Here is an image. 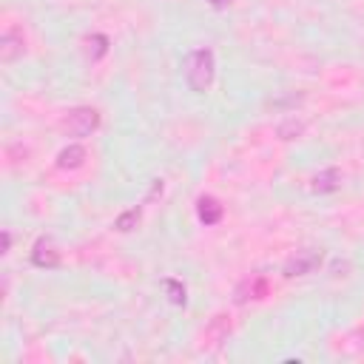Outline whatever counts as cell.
<instances>
[{"mask_svg": "<svg viewBox=\"0 0 364 364\" xmlns=\"http://www.w3.org/2000/svg\"><path fill=\"white\" fill-rule=\"evenodd\" d=\"M264 290H267V284H264V279H262V276L245 279V282L239 284V290H236V301H239V304H245L247 299H262V296H264Z\"/></svg>", "mask_w": 364, "mask_h": 364, "instance_id": "ba28073f", "label": "cell"}, {"mask_svg": "<svg viewBox=\"0 0 364 364\" xmlns=\"http://www.w3.org/2000/svg\"><path fill=\"white\" fill-rule=\"evenodd\" d=\"M100 125V114L94 108H71L65 117H63V131H68L71 136H88L94 128Z\"/></svg>", "mask_w": 364, "mask_h": 364, "instance_id": "7a4b0ae2", "label": "cell"}, {"mask_svg": "<svg viewBox=\"0 0 364 364\" xmlns=\"http://www.w3.org/2000/svg\"><path fill=\"white\" fill-rule=\"evenodd\" d=\"M136 222H139V210L134 208V210H128V213H122V216H117V222H114V228H117V230H122V233H128L131 228H136Z\"/></svg>", "mask_w": 364, "mask_h": 364, "instance_id": "8fae6325", "label": "cell"}, {"mask_svg": "<svg viewBox=\"0 0 364 364\" xmlns=\"http://www.w3.org/2000/svg\"><path fill=\"white\" fill-rule=\"evenodd\" d=\"M318 264H321V250L304 247V250H296V253L284 262V276H287V279H293V276H307V273H313Z\"/></svg>", "mask_w": 364, "mask_h": 364, "instance_id": "3957f363", "label": "cell"}, {"mask_svg": "<svg viewBox=\"0 0 364 364\" xmlns=\"http://www.w3.org/2000/svg\"><path fill=\"white\" fill-rule=\"evenodd\" d=\"M162 287L168 290V299H171L173 304H185V287H182L179 282H173V279H165V282H162Z\"/></svg>", "mask_w": 364, "mask_h": 364, "instance_id": "7c38bea8", "label": "cell"}, {"mask_svg": "<svg viewBox=\"0 0 364 364\" xmlns=\"http://www.w3.org/2000/svg\"><path fill=\"white\" fill-rule=\"evenodd\" d=\"M208 3H210V6H216V9H225L230 0H208Z\"/></svg>", "mask_w": 364, "mask_h": 364, "instance_id": "9a60e30c", "label": "cell"}, {"mask_svg": "<svg viewBox=\"0 0 364 364\" xmlns=\"http://www.w3.org/2000/svg\"><path fill=\"white\" fill-rule=\"evenodd\" d=\"M301 131H304V122L290 119V122H284V125L279 128V136H282V139H293V136H299Z\"/></svg>", "mask_w": 364, "mask_h": 364, "instance_id": "4fadbf2b", "label": "cell"}, {"mask_svg": "<svg viewBox=\"0 0 364 364\" xmlns=\"http://www.w3.org/2000/svg\"><path fill=\"white\" fill-rule=\"evenodd\" d=\"M341 185V173L336 171V168H327V171H321V173H316L313 176V193H330V191H336Z\"/></svg>", "mask_w": 364, "mask_h": 364, "instance_id": "9c48e42d", "label": "cell"}, {"mask_svg": "<svg viewBox=\"0 0 364 364\" xmlns=\"http://www.w3.org/2000/svg\"><path fill=\"white\" fill-rule=\"evenodd\" d=\"M85 162V148L82 145H68V148H63L60 154H57V168L60 171H74V168H80Z\"/></svg>", "mask_w": 364, "mask_h": 364, "instance_id": "8992f818", "label": "cell"}, {"mask_svg": "<svg viewBox=\"0 0 364 364\" xmlns=\"http://www.w3.org/2000/svg\"><path fill=\"white\" fill-rule=\"evenodd\" d=\"M31 262H34L37 267H57V264H60V250H57L54 239H48V236H40V239L34 242V250H31Z\"/></svg>", "mask_w": 364, "mask_h": 364, "instance_id": "277c9868", "label": "cell"}, {"mask_svg": "<svg viewBox=\"0 0 364 364\" xmlns=\"http://www.w3.org/2000/svg\"><path fill=\"white\" fill-rule=\"evenodd\" d=\"M213 71H216V63H213V51L210 48H196V51L188 54L185 77H188V85L193 91H205L213 82Z\"/></svg>", "mask_w": 364, "mask_h": 364, "instance_id": "6da1fadb", "label": "cell"}, {"mask_svg": "<svg viewBox=\"0 0 364 364\" xmlns=\"http://www.w3.org/2000/svg\"><path fill=\"white\" fill-rule=\"evenodd\" d=\"M23 54V37L17 34V31H6L3 37H0V60L3 63H11L14 57H20Z\"/></svg>", "mask_w": 364, "mask_h": 364, "instance_id": "52a82bcc", "label": "cell"}, {"mask_svg": "<svg viewBox=\"0 0 364 364\" xmlns=\"http://www.w3.org/2000/svg\"><path fill=\"white\" fill-rule=\"evenodd\" d=\"M108 51V40L102 37V34H94V37H85V57L94 63V60H100L102 54Z\"/></svg>", "mask_w": 364, "mask_h": 364, "instance_id": "30bf717a", "label": "cell"}, {"mask_svg": "<svg viewBox=\"0 0 364 364\" xmlns=\"http://www.w3.org/2000/svg\"><path fill=\"white\" fill-rule=\"evenodd\" d=\"M196 216H199L202 225H216V222L222 219V205H219V199H213V196H199V199H196Z\"/></svg>", "mask_w": 364, "mask_h": 364, "instance_id": "5b68a950", "label": "cell"}, {"mask_svg": "<svg viewBox=\"0 0 364 364\" xmlns=\"http://www.w3.org/2000/svg\"><path fill=\"white\" fill-rule=\"evenodd\" d=\"M9 245H11V236H9V230L3 233V253H9Z\"/></svg>", "mask_w": 364, "mask_h": 364, "instance_id": "5bb4252c", "label": "cell"}]
</instances>
